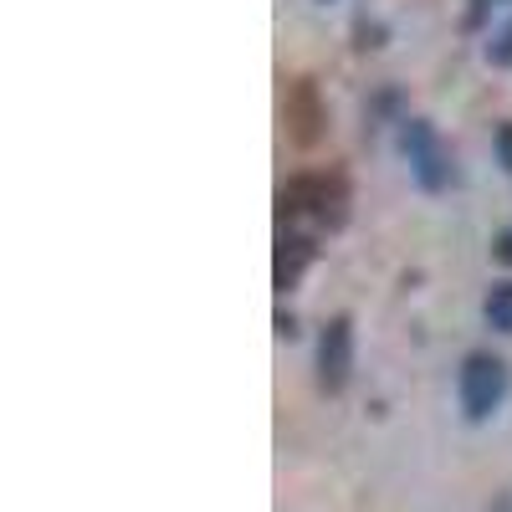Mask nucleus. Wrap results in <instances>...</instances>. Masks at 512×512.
Listing matches in <instances>:
<instances>
[{
    "instance_id": "1",
    "label": "nucleus",
    "mask_w": 512,
    "mask_h": 512,
    "mask_svg": "<svg viewBox=\"0 0 512 512\" xmlns=\"http://www.w3.org/2000/svg\"><path fill=\"white\" fill-rule=\"evenodd\" d=\"M282 210L313 216L323 226H344V216H349V185H344V175H297L282 190Z\"/></svg>"
},
{
    "instance_id": "2",
    "label": "nucleus",
    "mask_w": 512,
    "mask_h": 512,
    "mask_svg": "<svg viewBox=\"0 0 512 512\" xmlns=\"http://www.w3.org/2000/svg\"><path fill=\"white\" fill-rule=\"evenodd\" d=\"M456 395H461V410L472 420H487L502 405V395H507V364L497 354H466Z\"/></svg>"
},
{
    "instance_id": "3",
    "label": "nucleus",
    "mask_w": 512,
    "mask_h": 512,
    "mask_svg": "<svg viewBox=\"0 0 512 512\" xmlns=\"http://www.w3.org/2000/svg\"><path fill=\"white\" fill-rule=\"evenodd\" d=\"M349 374H354V323L333 318L318 338V379H323L328 395H338L349 384Z\"/></svg>"
},
{
    "instance_id": "4",
    "label": "nucleus",
    "mask_w": 512,
    "mask_h": 512,
    "mask_svg": "<svg viewBox=\"0 0 512 512\" xmlns=\"http://www.w3.org/2000/svg\"><path fill=\"white\" fill-rule=\"evenodd\" d=\"M405 154H410V164H415V175H420L425 190H441L451 180V159H446L441 139L431 134V123H420V118L405 123Z\"/></svg>"
},
{
    "instance_id": "5",
    "label": "nucleus",
    "mask_w": 512,
    "mask_h": 512,
    "mask_svg": "<svg viewBox=\"0 0 512 512\" xmlns=\"http://www.w3.org/2000/svg\"><path fill=\"white\" fill-rule=\"evenodd\" d=\"M287 134H292V144H318V134H323V103H318V88L313 82H292L287 88Z\"/></svg>"
},
{
    "instance_id": "6",
    "label": "nucleus",
    "mask_w": 512,
    "mask_h": 512,
    "mask_svg": "<svg viewBox=\"0 0 512 512\" xmlns=\"http://www.w3.org/2000/svg\"><path fill=\"white\" fill-rule=\"evenodd\" d=\"M313 262V241H303V236H287L282 241V251H277V287L287 292L297 277H303V267Z\"/></svg>"
},
{
    "instance_id": "7",
    "label": "nucleus",
    "mask_w": 512,
    "mask_h": 512,
    "mask_svg": "<svg viewBox=\"0 0 512 512\" xmlns=\"http://www.w3.org/2000/svg\"><path fill=\"white\" fill-rule=\"evenodd\" d=\"M487 323L502 328V333H512V282H497L487 292Z\"/></svg>"
},
{
    "instance_id": "8",
    "label": "nucleus",
    "mask_w": 512,
    "mask_h": 512,
    "mask_svg": "<svg viewBox=\"0 0 512 512\" xmlns=\"http://www.w3.org/2000/svg\"><path fill=\"white\" fill-rule=\"evenodd\" d=\"M487 57H492L497 67H512V26H507V31L492 41V47H487Z\"/></svg>"
},
{
    "instance_id": "9",
    "label": "nucleus",
    "mask_w": 512,
    "mask_h": 512,
    "mask_svg": "<svg viewBox=\"0 0 512 512\" xmlns=\"http://www.w3.org/2000/svg\"><path fill=\"white\" fill-rule=\"evenodd\" d=\"M497 159L512 169V123H502V128H497Z\"/></svg>"
},
{
    "instance_id": "10",
    "label": "nucleus",
    "mask_w": 512,
    "mask_h": 512,
    "mask_svg": "<svg viewBox=\"0 0 512 512\" xmlns=\"http://www.w3.org/2000/svg\"><path fill=\"white\" fill-rule=\"evenodd\" d=\"M497 256H502V262H512V231H507V236L497 241Z\"/></svg>"
}]
</instances>
